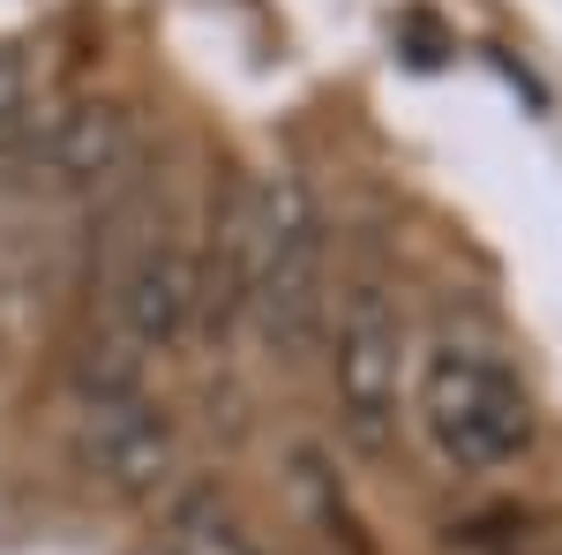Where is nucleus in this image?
Here are the masks:
<instances>
[{
    "instance_id": "f257e3e1",
    "label": "nucleus",
    "mask_w": 562,
    "mask_h": 555,
    "mask_svg": "<svg viewBox=\"0 0 562 555\" xmlns=\"http://www.w3.org/2000/svg\"><path fill=\"white\" fill-rule=\"evenodd\" d=\"M248 315L270 353H307L330 315V233L293 166L248 180Z\"/></svg>"
},
{
    "instance_id": "f03ea898",
    "label": "nucleus",
    "mask_w": 562,
    "mask_h": 555,
    "mask_svg": "<svg viewBox=\"0 0 562 555\" xmlns=\"http://www.w3.org/2000/svg\"><path fill=\"white\" fill-rule=\"evenodd\" d=\"M413 421L450 473H503L532 451V390L473 338H435L413 368Z\"/></svg>"
},
{
    "instance_id": "7ed1b4c3",
    "label": "nucleus",
    "mask_w": 562,
    "mask_h": 555,
    "mask_svg": "<svg viewBox=\"0 0 562 555\" xmlns=\"http://www.w3.org/2000/svg\"><path fill=\"white\" fill-rule=\"evenodd\" d=\"M330 398H338V428L360 458H383L397 443V413H405V323L375 278H360L338 315V345H330Z\"/></svg>"
},
{
    "instance_id": "20e7f679",
    "label": "nucleus",
    "mask_w": 562,
    "mask_h": 555,
    "mask_svg": "<svg viewBox=\"0 0 562 555\" xmlns=\"http://www.w3.org/2000/svg\"><path fill=\"white\" fill-rule=\"evenodd\" d=\"M76 466H83L105 496L143 503V496H158L166 473H173V428L143 406V390H105V398L83 390V413H76Z\"/></svg>"
},
{
    "instance_id": "39448f33",
    "label": "nucleus",
    "mask_w": 562,
    "mask_h": 555,
    "mask_svg": "<svg viewBox=\"0 0 562 555\" xmlns=\"http://www.w3.org/2000/svg\"><path fill=\"white\" fill-rule=\"evenodd\" d=\"M121 331H128L143 353L158 345H180L188 323H195V256L173 248V241H143L121 270Z\"/></svg>"
},
{
    "instance_id": "423d86ee",
    "label": "nucleus",
    "mask_w": 562,
    "mask_h": 555,
    "mask_svg": "<svg viewBox=\"0 0 562 555\" xmlns=\"http://www.w3.org/2000/svg\"><path fill=\"white\" fill-rule=\"evenodd\" d=\"M31 180L45 188H98L128 166V121L113 106H68L38 129V143L23 151Z\"/></svg>"
},
{
    "instance_id": "0eeeda50",
    "label": "nucleus",
    "mask_w": 562,
    "mask_h": 555,
    "mask_svg": "<svg viewBox=\"0 0 562 555\" xmlns=\"http://www.w3.org/2000/svg\"><path fill=\"white\" fill-rule=\"evenodd\" d=\"M166 555H256V548H248V533L217 511L211 496H188L173 511V525H166Z\"/></svg>"
},
{
    "instance_id": "6e6552de",
    "label": "nucleus",
    "mask_w": 562,
    "mask_h": 555,
    "mask_svg": "<svg viewBox=\"0 0 562 555\" xmlns=\"http://www.w3.org/2000/svg\"><path fill=\"white\" fill-rule=\"evenodd\" d=\"M23 113V60L0 45V135H8V121Z\"/></svg>"
}]
</instances>
